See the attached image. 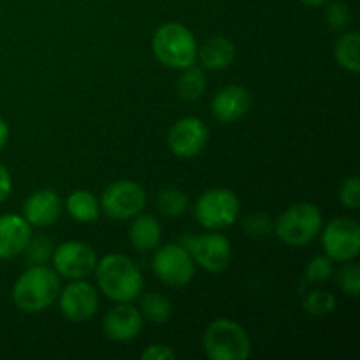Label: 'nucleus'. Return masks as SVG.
I'll list each match as a JSON object with an SVG mask.
<instances>
[{"label":"nucleus","instance_id":"1","mask_svg":"<svg viewBox=\"0 0 360 360\" xmlns=\"http://www.w3.org/2000/svg\"><path fill=\"white\" fill-rule=\"evenodd\" d=\"M94 274L102 294L112 302H134L143 294V273L130 257L122 253L102 257Z\"/></svg>","mask_w":360,"mask_h":360},{"label":"nucleus","instance_id":"2","mask_svg":"<svg viewBox=\"0 0 360 360\" xmlns=\"http://www.w3.org/2000/svg\"><path fill=\"white\" fill-rule=\"evenodd\" d=\"M60 288V276L53 267L46 264L28 266V269L14 281L13 301L21 311L41 313L58 299Z\"/></svg>","mask_w":360,"mask_h":360},{"label":"nucleus","instance_id":"3","mask_svg":"<svg viewBox=\"0 0 360 360\" xmlns=\"http://www.w3.org/2000/svg\"><path fill=\"white\" fill-rule=\"evenodd\" d=\"M151 49L162 65L172 70H183L195 65L199 44L188 27L178 21H169L160 25L153 34Z\"/></svg>","mask_w":360,"mask_h":360},{"label":"nucleus","instance_id":"4","mask_svg":"<svg viewBox=\"0 0 360 360\" xmlns=\"http://www.w3.org/2000/svg\"><path fill=\"white\" fill-rule=\"evenodd\" d=\"M323 214L313 202H297L278 217L273 232L283 245L301 248L320 236Z\"/></svg>","mask_w":360,"mask_h":360},{"label":"nucleus","instance_id":"5","mask_svg":"<svg viewBox=\"0 0 360 360\" xmlns=\"http://www.w3.org/2000/svg\"><path fill=\"white\" fill-rule=\"evenodd\" d=\"M202 350L211 360H245L252 355V340L238 322L218 319L204 330Z\"/></svg>","mask_w":360,"mask_h":360},{"label":"nucleus","instance_id":"6","mask_svg":"<svg viewBox=\"0 0 360 360\" xmlns=\"http://www.w3.org/2000/svg\"><path fill=\"white\" fill-rule=\"evenodd\" d=\"M197 221L207 231H225L238 221L241 200L231 188H210L197 199L193 206Z\"/></svg>","mask_w":360,"mask_h":360},{"label":"nucleus","instance_id":"7","mask_svg":"<svg viewBox=\"0 0 360 360\" xmlns=\"http://www.w3.org/2000/svg\"><path fill=\"white\" fill-rule=\"evenodd\" d=\"M151 267L158 280L172 288H179L188 285L195 276V262L185 246L178 243L157 246Z\"/></svg>","mask_w":360,"mask_h":360},{"label":"nucleus","instance_id":"8","mask_svg":"<svg viewBox=\"0 0 360 360\" xmlns=\"http://www.w3.org/2000/svg\"><path fill=\"white\" fill-rule=\"evenodd\" d=\"M179 245L185 246L193 262L207 273H221L232 260L231 243L218 231H210L200 236H185Z\"/></svg>","mask_w":360,"mask_h":360},{"label":"nucleus","instance_id":"9","mask_svg":"<svg viewBox=\"0 0 360 360\" xmlns=\"http://www.w3.org/2000/svg\"><path fill=\"white\" fill-rule=\"evenodd\" d=\"M146 190L136 181L122 179L115 181L104 190L101 197V213L111 220H132L143 213L146 206Z\"/></svg>","mask_w":360,"mask_h":360},{"label":"nucleus","instance_id":"10","mask_svg":"<svg viewBox=\"0 0 360 360\" xmlns=\"http://www.w3.org/2000/svg\"><path fill=\"white\" fill-rule=\"evenodd\" d=\"M320 234H322L323 252L334 262H352L359 257L360 227L354 218H334Z\"/></svg>","mask_w":360,"mask_h":360},{"label":"nucleus","instance_id":"11","mask_svg":"<svg viewBox=\"0 0 360 360\" xmlns=\"http://www.w3.org/2000/svg\"><path fill=\"white\" fill-rule=\"evenodd\" d=\"M53 269L65 280H86L95 273L97 253L83 241H67L55 246L51 255Z\"/></svg>","mask_w":360,"mask_h":360},{"label":"nucleus","instance_id":"12","mask_svg":"<svg viewBox=\"0 0 360 360\" xmlns=\"http://www.w3.org/2000/svg\"><path fill=\"white\" fill-rule=\"evenodd\" d=\"M58 308L69 322H88L98 311L97 288L86 280H72L65 288H60Z\"/></svg>","mask_w":360,"mask_h":360},{"label":"nucleus","instance_id":"13","mask_svg":"<svg viewBox=\"0 0 360 360\" xmlns=\"http://www.w3.org/2000/svg\"><path fill=\"white\" fill-rule=\"evenodd\" d=\"M210 130L197 116H185L171 127L167 136L169 150L178 158H193L206 148Z\"/></svg>","mask_w":360,"mask_h":360},{"label":"nucleus","instance_id":"14","mask_svg":"<svg viewBox=\"0 0 360 360\" xmlns=\"http://www.w3.org/2000/svg\"><path fill=\"white\" fill-rule=\"evenodd\" d=\"M143 316L132 302H116L104 316L102 329L109 340L116 343H127L139 336L143 330Z\"/></svg>","mask_w":360,"mask_h":360},{"label":"nucleus","instance_id":"15","mask_svg":"<svg viewBox=\"0 0 360 360\" xmlns=\"http://www.w3.org/2000/svg\"><path fill=\"white\" fill-rule=\"evenodd\" d=\"M63 210L62 199L55 190H37L30 193L23 204L21 217L30 224V227L44 229L56 224Z\"/></svg>","mask_w":360,"mask_h":360},{"label":"nucleus","instance_id":"16","mask_svg":"<svg viewBox=\"0 0 360 360\" xmlns=\"http://www.w3.org/2000/svg\"><path fill=\"white\" fill-rule=\"evenodd\" d=\"M252 108V95L245 86L229 84L214 94L211 101V112L220 123L239 122Z\"/></svg>","mask_w":360,"mask_h":360},{"label":"nucleus","instance_id":"17","mask_svg":"<svg viewBox=\"0 0 360 360\" xmlns=\"http://www.w3.org/2000/svg\"><path fill=\"white\" fill-rule=\"evenodd\" d=\"M30 236V224L21 214H2L0 217V260H11L23 255Z\"/></svg>","mask_w":360,"mask_h":360},{"label":"nucleus","instance_id":"18","mask_svg":"<svg viewBox=\"0 0 360 360\" xmlns=\"http://www.w3.org/2000/svg\"><path fill=\"white\" fill-rule=\"evenodd\" d=\"M236 44L229 37L214 35L197 49V62L206 70H224L234 62Z\"/></svg>","mask_w":360,"mask_h":360},{"label":"nucleus","instance_id":"19","mask_svg":"<svg viewBox=\"0 0 360 360\" xmlns=\"http://www.w3.org/2000/svg\"><path fill=\"white\" fill-rule=\"evenodd\" d=\"M129 239L136 252H151L162 241L160 221L153 214L139 213L137 217H134L132 225H130Z\"/></svg>","mask_w":360,"mask_h":360},{"label":"nucleus","instance_id":"20","mask_svg":"<svg viewBox=\"0 0 360 360\" xmlns=\"http://www.w3.org/2000/svg\"><path fill=\"white\" fill-rule=\"evenodd\" d=\"M65 210L79 224H91L101 217V202L88 190H74L65 200Z\"/></svg>","mask_w":360,"mask_h":360},{"label":"nucleus","instance_id":"21","mask_svg":"<svg viewBox=\"0 0 360 360\" xmlns=\"http://www.w3.org/2000/svg\"><path fill=\"white\" fill-rule=\"evenodd\" d=\"M334 56L341 69L352 74L360 70V35L359 32H345L334 46Z\"/></svg>","mask_w":360,"mask_h":360},{"label":"nucleus","instance_id":"22","mask_svg":"<svg viewBox=\"0 0 360 360\" xmlns=\"http://www.w3.org/2000/svg\"><path fill=\"white\" fill-rule=\"evenodd\" d=\"M141 297V295H139ZM139 313L150 323H165L172 316V304L169 297L158 292H150L139 299Z\"/></svg>","mask_w":360,"mask_h":360},{"label":"nucleus","instance_id":"23","mask_svg":"<svg viewBox=\"0 0 360 360\" xmlns=\"http://www.w3.org/2000/svg\"><path fill=\"white\" fill-rule=\"evenodd\" d=\"M206 74L200 67L190 65L186 69L181 70L178 81H176V90L178 95L183 101L193 102L197 98L202 97V94L206 91Z\"/></svg>","mask_w":360,"mask_h":360},{"label":"nucleus","instance_id":"24","mask_svg":"<svg viewBox=\"0 0 360 360\" xmlns=\"http://www.w3.org/2000/svg\"><path fill=\"white\" fill-rule=\"evenodd\" d=\"M155 204H157V210L160 211V214H164V217L167 218H176L181 217V214L188 210L190 200L183 190L169 186V188L160 190V192L157 193Z\"/></svg>","mask_w":360,"mask_h":360},{"label":"nucleus","instance_id":"25","mask_svg":"<svg viewBox=\"0 0 360 360\" xmlns=\"http://www.w3.org/2000/svg\"><path fill=\"white\" fill-rule=\"evenodd\" d=\"M336 295L329 290H311L302 301V309L311 316H327L336 309Z\"/></svg>","mask_w":360,"mask_h":360},{"label":"nucleus","instance_id":"26","mask_svg":"<svg viewBox=\"0 0 360 360\" xmlns=\"http://www.w3.org/2000/svg\"><path fill=\"white\" fill-rule=\"evenodd\" d=\"M53 250H55V245L49 238H46V236H30L23 253L27 257L28 266H39V264H46L51 260Z\"/></svg>","mask_w":360,"mask_h":360},{"label":"nucleus","instance_id":"27","mask_svg":"<svg viewBox=\"0 0 360 360\" xmlns=\"http://www.w3.org/2000/svg\"><path fill=\"white\" fill-rule=\"evenodd\" d=\"M334 276V260L327 255H316L306 266V278L313 285H323Z\"/></svg>","mask_w":360,"mask_h":360},{"label":"nucleus","instance_id":"28","mask_svg":"<svg viewBox=\"0 0 360 360\" xmlns=\"http://www.w3.org/2000/svg\"><path fill=\"white\" fill-rule=\"evenodd\" d=\"M336 280L341 290L347 295H350V297H357L360 294V267L354 260L352 262H343L341 269L338 271Z\"/></svg>","mask_w":360,"mask_h":360},{"label":"nucleus","instance_id":"29","mask_svg":"<svg viewBox=\"0 0 360 360\" xmlns=\"http://www.w3.org/2000/svg\"><path fill=\"white\" fill-rule=\"evenodd\" d=\"M352 14L348 6L341 2H330L326 9V23L330 30L345 32L350 27Z\"/></svg>","mask_w":360,"mask_h":360},{"label":"nucleus","instance_id":"30","mask_svg":"<svg viewBox=\"0 0 360 360\" xmlns=\"http://www.w3.org/2000/svg\"><path fill=\"white\" fill-rule=\"evenodd\" d=\"M273 220L266 213H253L246 217L245 221H243V229L252 238H266V236L273 232Z\"/></svg>","mask_w":360,"mask_h":360},{"label":"nucleus","instance_id":"31","mask_svg":"<svg viewBox=\"0 0 360 360\" xmlns=\"http://www.w3.org/2000/svg\"><path fill=\"white\" fill-rule=\"evenodd\" d=\"M340 200L348 210H357L360 204V181L357 176H348L340 186Z\"/></svg>","mask_w":360,"mask_h":360},{"label":"nucleus","instance_id":"32","mask_svg":"<svg viewBox=\"0 0 360 360\" xmlns=\"http://www.w3.org/2000/svg\"><path fill=\"white\" fill-rule=\"evenodd\" d=\"M141 359L144 360H174L176 359V352L172 350L171 347L162 343H155L150 345L143 350L141 354Z\"/></svg>","mask_w":360,"mask_h":360},{"label":"nucleus","instance_id":"33","mask_svg":"<svg viewBox=\"0 0 360 360\" xmlns=\"http://www.w3.org/2000/svg\"><path fill=\"white\" fill-rule=\"evenodd\" d=\"M13 192V178L4 164H0V204L6 202Z\"/></svg>","mask_w":360,"mask_h":360},{"label":"nucleus","instance_id":"34","mask_svg":"<svg viewBox=\"0 0 360 360\" xmlns=\"http://www.w3.org/2000/svg\"><path fill=\"white\" fill-rule=\"evenodd\" d=\"M7 141H9V125H7L6 120L0 116V151L4 150V146L7 144Z\"/></svg>","mask_w":360,"mask_h":360},{"label":"nucleus","instance_id":"35","mask_svg":"<svg viewBox=\"0 0 360 360\" xmlns=\"http://www.w3.org/2000/svg\"><path fill=\"white\" fill-rule=\"evenodd\" d=\"M302 4H306V6H311V7H319V6H326L329 0H301Z\"/></svg>","mask_w":360,"mask_h":360}]
</instances>
